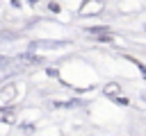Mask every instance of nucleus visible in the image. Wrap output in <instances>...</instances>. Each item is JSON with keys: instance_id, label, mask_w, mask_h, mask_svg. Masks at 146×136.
Listing matches in <instances>:
<instances>
[{"instance_id": "1", "label": "nucleus", "mask_w": 146, "mask_h": 136, "mask_svg": "<svg viewBox=\"0 0 146 136\" xmlns=\"http://www.w3.org/2000/svg\"><path fill=\"white\" fill-rule=\"evenodd\" d=\"M66 45H68V41H32L30 50H39V48H43V50H62Z\"/></svg>"}, {"instance_id": "2", "label": "nucleus", "mask_w": 146, "mask_h": 136, "mask_svg": "<svg viewBox=\"0 0 146 136\" xmlns=\"http://www.w3.org/2000/svg\"><path fill=\"white\" fill-rule=\"evenodd\" d=\"M16 61H21V63H30V66H41V63H46V59H43V57L34 54V50H27V52L18 54V57H16Z\"/></svg>"}, {"instance_id": "3", "label": "nucleus", "mask_w": 146, "mask_h": 136, "mask_svg": "<svg viewBox=\"0 0 146 136\" xmlns=\"http://www.w3.org/2000/svg\"><path fill=\"white\" fill-rule=\"evenodd\" d=\"M103 93H105V95H107V97L112 100V97L121 95V93H123V88H121V84H116V82H110V84H107V86L103 88Z\"/></svg>"}, {"instance_id": "4", "label": "nucleus", "mask_w": 146, "mask_h": 136, "mask_svg": "<svg viewBox=\"0 0 146 136\" xmlns=\"http://www.w3.org/2000/svg\"><path fill=\"white\" fill-rule=\"evenodd\" d=\"M125 59H128V61H132V63H135V66H137V70H139V73H141V77H144V79H146V63H141V61H139V59H135V57H128V54H125Z\"/></svg>"}, {"instance_id": "5", "label": "nucleus", "mask_w": 146, "mask_h": 136, "mask_svg": "<svg viewBox=\"0 0 146 136\" xmlns=\"http://www.w3.org/2000/svg\"><path fill=\"white\" fill-rule=\"evenodd\" d=\"M14 95H16V88H14L11 84H9V86H5V88L0 91V97H5V100H11Z\"/></svg>"}, {"instance_id": "6", "label": "nucleus", "mask_w": 146, "mask_h": 136, "mask_svg": "<svg viewBox=\"0 0 146 136\" xmlns=\"http://www.w3.org/2000/svg\"><path fill=\"white\" fill-rule=\"evenodd\" d=\"M18 129H21V131H27V134H34V131H36V127H34L32 122H18Z\"/></svg>"}, {"instance_id": "7", "label": "nucleus", "mask_w": 146, "mask_h": 136, "mask_svg": "<svg viewBox=\"0 0 146 136\" xmlns=\"http://www.w3.org/2000/svg\"><path fill=\"white\" fill-rule=\"evenodd\" d=\"M87 32H91V34H103V32H112L107 25H96V27H89Z\"/></svg>"}, {"instance_id": "8", "label": "nucleus", "mask_w": 146, "mask_h": 136, "mask_svg": "<svg viewBox=\"0 0 146 136\" xmlns=\"http://www.w3.org/2000/svg\"><path fill=\"white\" fill-rule=\"evenodd\" d=\"M14 39H18L16 32H0V43L2 41H14Z\"/></svg>"}, {"instance_id": "9", "label": "nucleus", "mask_w": 146, "mask_h": 136, "mask_svg": "<svg viewBox=\"0 0 146 136\" xmlns=\"http://www.w3.org/2000/svg\"><path fill=\"white\" fill-rule=\"evenodd\" d=\"M112 102H114V104H119V107H128V104H130V100H128V97H123V95L112 97Z\"/></svg>"}, {"instance_id": "10", "label": "nucleus", "mask_w": 146, "mask_h": 136, "mask_svg": "<svg viewBox=\"0 0 146 136\" xmlns=\"http://www.w3.org/2000/svg\"><path fill=\"white\" fill-rule=\"evenodd\" d=\"M46 75H48V77H52V79H59V70H57V68H52V66H50V68H46Z\"/></svg>"}, {"instance_id": "11", "label": "nucleus", "mask_w": 146, "mask_h": 136, "mask_svg": "<svg viewBox=\"0 0 146 136\" xmlns=\"http://www.w3.org/2000/svg\"><path fill=\"white\" fill-rule=\"evenodd\" d=\"M14 59L11 57H7V54H0V68H5V66H9Z\"/></svg>"}, {"instance_id": "12", "label": "nucleus", "mask_w": 146, "mask_h": 136, "mask_svg": "<svg viewBox=\"0 0 146 136\" xmlns=\"http://www.w3.org/2000/svg\"><path fill=\"white\" fill-rule=\"evenodd\" d=\"M48 9H50V11H52V14H59V11H62V9H59V5H57V2H48Z\"/></svg>"}, {"instance_id": "13", "label": "nucleus", "mask_w": 146, "mask_h": 136, "mask_svg": "<svg viewBox=\"0 0 146 136\" xmlns=\"http://www.w3.org/2000/svg\"><path fill=\"white\" fill-rule=\"evenodd\" d=\"M27 2H30V5H36V2H39V0H27Z\"/></svg>"}, {"instance_id": "14", "label": "nucleus", "mask_w": 146, "mask_h": 136, "mask_svg": "<svg viewBox=\"0 0 146 136\" xmlns=\"http://www.w3.org/2000/svg\"><path fill=\"white\" fill-rule=\"evenodd\" d=\"M141 97H144V100H146V93H144V95H141Z\"/></svg>"}, {"instance_id": "15", "label": "nucleus", "mask_w": 146, "mask_h": 136, "mask_svg": "<svg viewBox=\"0 0 146 136\" xmlns=\"http://www.w3.org/2000/svg\"><path fill=\"white\" fill-rule=\"evenodd\" d=\"M82 2H84V0H82Z\"/></svg>"}]
</instances>
